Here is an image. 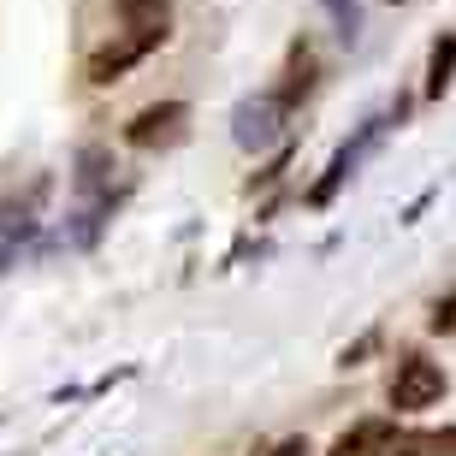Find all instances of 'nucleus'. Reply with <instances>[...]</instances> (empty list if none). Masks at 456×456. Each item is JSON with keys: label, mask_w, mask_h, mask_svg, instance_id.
<instances>
[{"label": "nucleus", "mask_w": 456, "mask_h": 456, "mask_svg": "<svg viewBox=\"0 0 456 456\" xmlns=\"http://www.w3.org/2000/svg\"><path fill=\"white\" fill-rule=\"evenodd\" d=\"M444 397V373L427 355H403L397 379H391V409H433Z\"/></svg>", "instance_id": "nucleus-1"}, {"label": "nucleus", "mask_w": 456, "mask_h": 456, "mask_svg": "<svg viewBox=\"0 0 456 456\" xmlns=\"http://www.w3.org/2000/svg\"><path fill=\"white\" fill-rule=\"evenodd\" d=\"M184 118H190V107H184V102H160V107H149V113H136V118H131L125 142H131V149H154V142H172V136L184 131Z\"/></svg>", "instance_id": "nucleus-2"}, {"label": "nucleus", "mask_w": 456, "mask_h": 456, "mask_svg": "<svg viewBox=\"0 0 456 456\" xmlns=\"http://www.w3.org/2000/svg\"><path fill=\"white\" fill-rule=\"evenodd\" d=\"M118 18H125V30H131V42H142V48H160L167 42V24H172V6L167 0H118Z\"/></svg>", "instance_id": "nucleus-3"}, {"label": "nucleus", "mask_w": 456, "mask_h": 456, "mask_svg": "<svg viewBox=\"0 0 456 456\" xmlns=\"http://www.w3.org/2000/svg\"><path fill=\"white\" fill-rule=\"evenodd\" d=\"M142 53H149V48H142V42H131V36H125V42H107V48L89 60V84H118V77H125Z\"/></svg>", "instance_id": "nucleus-4"}, {"label": "nucleus", "mask_w": 456, "mask_h": 456, "mask_svg": "<svg viewBox=\"0 0 456 456\" xmlns=\"http://www.w3.org/2000/svg\"><path fill=\"white\" fill-rule=\"evenodd\" d=\"M279 107H285V102L243 107V113H237V142H243V149H267L273 136H279Z\"/></svg>", "instance_id": "nucleus-5"}, {"label": "nucleus", "mask_w": 456, "mask_h": 456, "mask_svg": "<svg viewBox=\"0 0 456 456\" xmlns=\"http://www.w3.org/2000/svg\"><path fill=\"white\" fill-rule=\"evenodd\" d=\"M386 444H391L386 421H362L355 433H344V439L332 444V456H373V451H386Z\"/></svg>", "instance_id": "nucleus-6"}, {"label": "nucleus", "mask_w": 456, "mask_h": 456, "mask_svg": "<svg viewBox=\"0 0 456 456\" xmlns=\"http://www.w3.org/2000/svg\"><path fill=\"white\" fill-rule=\"evenodd\" d=\"M451 71H456V42H439V48H433V77H427V95H444Z\"/></svg>", "instance_id": "nucleus-7"}, {"label": "nucleus", "mask_w": 456, "mask_h": 456, "mask_svg": "<svg viewBox=\"0 0 456 456\" xmlns=\"http://www.w3.org/2000/svg\"><path fill=\"white\" fill-rule=\"evenodd\" d=\"M427 451H439V456H456V427H444V433H427Z\"/></svg>", "instance_id": "nucleus-8"}, {"label": "nucleus", "mask_w": 456, "mask_h": 456, "mask_svg": "<svg viewBox=\"0 0 456 456\" xmlns=\"http://www.w3.org/2000/svg\"><path fill=\"white\" fill-rule=\"evenodd\" d=\"M273 456H308V444H303V439H285V444H279Z\"/></svg>", "instance_id": "nucleus-9"}, {"label": "nucleus", "mask_w": 456, "mask_h": 456, "mask_svg": "<svg viewBox=\"0 0 456 456\" xmlns=\"http://www.w3.org/2000/svg\"><path fill=\"white\" fill-rule=\"evenodd\" d=\"M386 456H415V444H397V451H386Z\"/></svg>", "instance_id": "nucleus-10"}]
</instances>
